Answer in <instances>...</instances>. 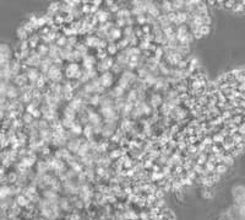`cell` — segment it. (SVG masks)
<instances>
[{"label": "cell", "mask_w": 245, "mask_h": 220, "mask_svg": "<svg viewBox=\"0 0 245 220\" xmlns=\"http://www.w3.org/2000/svg\"><path fill=\"white\" fill-rule=\"evenodd\" d=\"M81 68L77 63H69L66 65V69H65V76L67 79H71V80H75V76L77 74V71H80Z\"/></svg>", "instance_id": "1"}, {"label": "cell", "mask_w": 245, "mask_h": 220, "mask_svg": "<svg viewBox=\"0 0 245 220\" xmlns=\"http://www.w3.org/2000/svg\"><path fill=\"white\" fill-rule=\"evenodd\" d=\"M98 80H99L100 86H103L104 89H107V87L112 86V84H113V74L109 73V71H107V73L102 74V75L98 78Z\"/></svg>", "instance_id": "2"}, {"label": "cell", "mask_w": 245, "mask_h": 220, "mask_svg": "<svg viewBox=\"0 0 245 220\" xmlns=\"http://www.w3.org/2000/svg\"><path fill=\"white\" fill-rule=\"evenodd\" d=\"M121 35H123V31L118 27H113L112 30H109V33L107 36V40L108 41H116V40H120L121 38Z\"/></svg>", "instance_id": "3"}, {"label": "cell", "mask_w": 245, "mask_h": 220, "mask_svg": "<svg viewBox=\"0 0 245 220\" xmlns=\"http://www.w3.org/2000/svg\"><path fill=\"white\" fill-rule=\"evenodd\" d=\"M149 101H151V106H152L154 110L159 108V107L163 105L162 96H161L159 94H157V92H154V94H152V95H151V99H149Z\"/></svg>", "instance_id": "4"}, {"label": "cell", "mask_w": 245, "mask_h": 220, "mask_svg": "<svg viewBox=\"0 0 245 220\" xmlns=\"http://www.w3.org/2000/svg\"><path fill=\"white\" fill-rule=\"evenodd\" d=\"M82 64H84V68L86 69V71L92 70V69H93V65L96 64V58H95V57H91V55H86V57L82 59Z\"/></svg>", "instance_id": "5"}, {"label": "cell", "mask_w": 245, "mask_h": 220, "mask_svg": "<svg viewBox=\"0 0 245 220\" xmlns=\"http://www.w3.org/2000/svg\"><path fill=\"white\" fill-rule=\"evenodd\" d=\"M95 15H96L97 20L100 23H105L108 21V19H109V12L105 11V10H98L97 14H95Z\"/></svg>", "instance_id": "6"}, {"label": "cell", "mask_w": 245, "mask_h": 220, "mask_svg": "<svg viewBox=\"0 0 245 220\" xmlns=\"http://www.w3.org/2000/svg\"><path fill=\"white\" fill-rule=\"evenodd\" d=\"M84 137L86 138V140H92V135H93V128H92V125H86L85 128H84Z\"/></svg>", "instance_id": "7"}, {"label": "cell", "mask_w": 245, "mask_h": 220, "mask_svg": "<svg viewBox=\"0 0 245 220\" xmlns=\"http://www.w3.org/2000/svg\"><path fill=\"white\" fill-rule=\"evenodd\" d=\"M64 118L66 119H71V121H75L76 118V112L74 110H71L70 107H66L65 111H64Z\"/></svg>", "instance_id": "8"}, {"label": "cell", "mask_w": 245, "mask_h": 220, "mask_svg": "<svg viewBox=\"0 0 245 220\" xmlns=\"http://www.w3.org/2000/svg\"><path fill=\"white\" fill-rule=\"evenodd\" d=\"M16 32H17V37H18L20 41H26V40H28V33L25 31V28H23L22 26L18 27Z\"/></svg>", "instance_id": "9"}, {"label": "cell", "mask_w": 245, "mask_h": 220, "mask_svg": "<svg viewBox=\"0 0 245 220\" xmlns=\"http://www.w3.org/2000/svg\"><path fill=\"white\" fill-rule=\"evenodd\" d=\"M21 119H22V122H23L25 124L31 125V124L33 123V119H35V118H33V116H32L31 113H27V112H26V113H23V114H22Z\"/></svg>", "instance_id": "10"}, {"label": "cell", "mask_w": 245, "mask_h": 220, "mask_svg": "<svg viewBox=\"0 0 245 220\" xmlns=\"http://www.w3.org/2000/svg\"><path fill=\"white\" fill-rule=\"evenodd\" d=\"M70 132H71V133H74L75 135H80V134H82V133H84V128H82L81 123L75 122V124H74V127L71 128V130H70Z\"/></svg>", "instance_id": "11"}, {"label": "cell", "mask_w": 245, "mask_h": 220, "mask_svg": "<svg viewBox=\"0 0 245 220\" xmlns=\"http://www.w3.org/2000/svg\"><path fill=\"white\" fill-rule=\"evenodd\" d=\"M119 48H118V44L116 43H109L108 47H107V52H108V55H115L118 53Z\"/></svg>", "instance_id": "12"}, {"label": "cell", "mask_w": 245, "mask_h": 220, "mask_svg": "<svg viewBox=\"0 0 245 220\" xmlns=\"http://www.w3.org/2000/svg\"><path fill=\"white\" fill-rule=\"evenodd\" d=\"M90 105H92V106H97L100 104V101H102V97H100V95H97V94H95L93 96H91L90 97Z\"/></svg>", "instance_id": "13"}, {"label": "cell", "mask_w": 245, "mask_h": 220, "mask_svg": "<svg viewBox=\"0 0 245 220\" xmlns=\"http://www.w3.org/2000/svg\"><path fill=\"white\" fill-rule=\"evenodd\" d=\"M55 42H56V46H58L59 48H64V47L67 44V37H65V36H60Z\"/></svg>", "instance_id": "14"}, {"label": "cell", "mask_w": 245, "mask_h": 220, "mask_svg": "<svg viewBox=\"0 0 245 220\" xmlns=\"http://www.w3.org/2000/svg\"><path fill=\"white\" fill-rule=\"evenodd\" d=\"M118 48L119 49H126V48H129V46H130V42H129V40H126V38H123V40H120L118 43Z\"/></svg>", "instance_id": "15"}, {"label": "cell", "mask_w": 245, "mask_h": 220, "mask_svg": "<svg viewBox=\"0 0 245 220\" xmlns=\"http://www.w3.org/2000/svg\"><path fill=\"white\" fill-rule=\"evenodd\" d=\"M227 170H228V166H226L224 164H217L216 165V173H218V175H223V173H226L227 172Z\"/></svg>", "instance_id": "16"}, {"label": "cell", "mask_w": 245, "mask_h": 220, "mask_svg": "<svg viewBox=\"0 0 245 220\" xmlns=\"http://www.w3.org/2000/svg\"><path fill=\"white\" fill-rule=\"evenodd\" d=\"M245 6L242 4V1H235L234 6H233V11L234 12H244Z\"/></svg>", "instance_id": "17"}, {"label": "cell", "mask_w": 245, "mask_h": 220, "mask_svg": "<svg viewBox=\"0 0 245 220\" xmlns=\"http://www.w3.org/2000/svg\"><path fill=\"white\" fill-rule=\"evenodd\" d=\"M153 54H154V55H153V58H154L156 60H158V61H159V59H161V58H162V57L164 55V52H163V48L158 46V47H157V49H156V52H154Z\"/></svg>", "instance_id": "18"}, {"label": "cell", "mask_w": 245, "mask_h": 220, "mask_svg": "<svg viewBox=\"0 0 245 220\" xmlns=\"http://www.w3.org/2000/svg\"><path fill=\"white\" fill-rule=\"evenodd\" d=\"M198 31L201 32L202 36H207V35L211 33V27H210V26H206V25H202V26L198 28Z\"/></svg>", "instance_id": "19"}, {"label": "cell", "mask_w": 245, "mask_h": 220, "mask_svg": "<svg viewBox=\"0 0 245 220\" xmlns=\"http://www.w3.org/2000/svg\"><path fill=\"white\" fill-rule=\"evenodd\" d=\"M125 90H123L121 87H119V86H116L114 90H113V96H115L116 99H119V97H121L123 96V92H124Z\"/></svg>", "instance_id": "20"}, {"label": "cell", "mask_w": 245, "mask_h": 220, "mask_svg": "<svg viewBox=\"0 0 245 220\" xmlns=\"http://www.w3.org/2000/svg\"><path fill=\"white\" fill-rule=\"evenodd\" d=\"M17 180H18L17 173H15V172H10V173L7 175V181H9V182L15 183V182H17Z\"/></svg>", "instance_id": "21"}, {"label": "cell", "mask_w": 245, "mask_h": 220, "mask_svg": "<svg viewBox=\"0 0 245 220\" xmlns=\"http://www.w3.org/2000/svg\"><path fill=\"white\" fill-rule=\"evenodd\" d=\"M167 19H168V21L170 22V23H175V21H177V12L175 11H172V12H169V14H167Z\"/></svg>", "instance_id": "22"}, {"label": "cell", "mask_w": 245, "mask_h": 220, "mask_svg": "<svg viewBox=\"0 0 245 220\" xmlns=\"http://www.w3.org/2000/svg\"><path fill=\"white\" fill-rule=\"evenodd\" d=\"M142 165H144V168H145V170H148V168H152L154 164H153V160L148 158V159H146V160L142 163Z\"/></svg>", "instance_id": "23"}, {"label": "cell", "mask_w": 245, "mask_h": 220, "mask_svg": "<svg viewBox=\"0 0 245 220\" xmlns=\"http://www.w3.org/2000/svg\"><path fill=\"white\" fill-rule=\"evenodd\" d=\"M202 17V25H206V26H210L211 22H212V19L210 17V15H203L201 16Z\"/></svg>", "instance_id": "24"}, {"label": "cell", "mask_w": 245, "mask_h": 220, "mask_svg": "<svg viewBox=\"0 0 245 220\" xmlns=\"http://www.w3.org/2000/svg\"><path fill=\"white\" fill-rule=\"evenodd\" d=\"M124 26H126L125 19H118V20H116V27H118V28H121V27H124Z\"/></svg>", "instance_id": "25"}, {"label": "cell", "mask_w": 245, "mask_h": 220, "mask_svg": "<svg viewBox=\"0 0 245 220\" xmlns=\"http://www.w3.org/2000/svg\"><path fill=\"white\" fill-rule=\"evenodd\" d=\"M32 116H33V118H35V119H38V118H41V117H42V111L38 110V108H36V110L32 112Z\"/></svg>", "instance_id": "26"}, {"label": "cell", "mask_w": 245, "mask_h": 220, "mask_svg": "<svg viewBox=\"0 0 245 220\" xmlns=\"http://www.w3.org/2000/svg\"><path fill=\"white\" fill-rule=\"evenodd\" d=\"M234 4H235V1H224V9H231V10H233Z\"/></svg>", "instance_id": "27"}, {"label": "cell", "mask_w": 245, "mask_h": 220, "mask_svg": "<svg viewBox=\"0 0 245 220\" xmlns=\"http://www.w3.org/2000/svg\"><path fill=\"white\" fill-rule=\"evenodd\" d=\"M109 9H110V12H115V14H116V12L120 10V5H118V4H114V5H112Z\"/></svg>", "instance_id": "28"}, {"label": "cell", "mask_w": 245, "mask_h": 220, "mask_svg": "<svg viewBox=\"0 0 245 220\" xmlns=\"http://www.w3.org/2000/svg\"><path fill=\"white\" fill-rule=\"evenodd\" d=\"M142 32H144V35L151 33V27H149V25H144V26H142Z\"/></svg>", "instance_id": "29"}, {"label": "cell", "mask_w": 245, "mask_h": 220, "mask_svg": "<svg viewBox=\"0 0 245 220\" xmlns=\"http://www.w3.org/2000/svg\"><path fill=\"white\" fill-rule=\"evenodd\" d=\"M193 35H194V40H201V38L203 37V36L201 35V32H200V31H196V32H194Z\"/></svg>", "instance_id": "30"}, {"label": "cell", "mask_w": 245, "mask_h": 220, "mask_svg": "<svg viewBox=\"0 0 245 220\" xmlns=\"http://www.w3.org/2000/svg\"><path fill=\"white\" fill-rule=\"evenodd\" d=\"M42 153H43V155H49V154H50V149H49V148H43V149H42Z\"/></svg>", "instance_id": "31"}, {"label": "cell", "mask_w": 245, "mask_h": 220, "mask_svg": "<svg viewBox=\"0 0 245 220\" xmlns=\"http://www.w3.org/2000/svg\"><path fill=\"white\" fill-rule=\"evenodd\" d=\"M242 4H243V5L245 6V0H243V1H242Z\"/></svg>", "instance_id": "32"}]
</instances>
